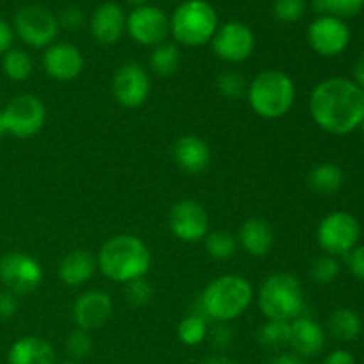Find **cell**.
<instances>
[{
	"mask_svg": "<svg viewBox=\"0 0 364 364\" xmlns=\"http://www.w3.org/2000/svg\"><path fill=\"white\" fill-rule=\"evenodd\" d=\"M217 91L220 96L228 100H242L247 96V87L249 82L245 80V77L238 71H223V73L217 77Z\"/></svg>",
	"mask_w": 364,
	"mask_h": 364,
	"instance_id": "4dcf8cb0",
	"label": "cell"
},
{
	"mask_svg": "<svg viewBox=\"0 0 364 364\" xmlns=\"http://www.w3.org/2000/svg\"><path fill=\"white\" fill-rule=\"evenodd\" d=\"M181 63V52L174 43H160L153 46L149 53V70L159 77H171L178 71Z\"/></svg>",
	"mask_w": 364,
	"mask_h": 364,
	"instance_id": "484cf974",
	"label": "cell"
},
{
	"mask_svg": "<svg viewBox=\"0 0 364 364\" xmlns=\"http://www.w3.org/2000/svg\"><path fill=\"white\" fill-rule=\"evenodd\" d=\"M340 276V263L334 256L322 255L311 263V277L318 284H331Z\"/></svg>",
	"mask_w": 364,
	"mask_h": 364,
	"instance_id": "836d02e7",
	"label": "cell"
},
{
	"mask_svg": "<svg viewBox=\"0 0 364 364\" xmlns=\"http://www.w3.org/2000/svg\"><path fill=\"white\" fill-rule=\"evenodd\" d=\"M176 166L187 174H201L212 162V151L206 141L198 135H183L176 141L173 149Z\"/></svg>",
	"mask_w": 364,
	"mask_h": 364,
	"instance_id": "ffe728a7",
	"label": "cell"
},
{
	"mask_svg": "<svg viewBox=\"0 0 364 364\" xmlns=\"http://www.w3.org/2000/svg\"><path fill=\"white\" fill-rule=\"evenodd\" d=\"M345 174L338 164L323 162L313 167L308 174V185L318 194H334L343 187Z\"/></svg>",
	"mask_w": 364,
	"mask_h": 364,
	"instance_id": "cb8c5ba5",
	"label": "cell"
},
{
	"mask_svg": "<svg viewBox=\"0 0 364 364\" xmlns=\"http://www.w3.org/2000/svg\"><path fill=\"white\" fill-rule=\"evenodd\" d=\"M258 306L267 320L291 322L299 318L304 311V291L301 281L290 272L272 274L259 287Z\"/></svg>",
	"mask_w": 364,
	"mask_h": 364,
	"instance_id": "8992f818",
	"label": "cell"
},
{
	"mask_svg": "<svg viewBox=\"0 0 364 364\" xmlns=\"http://www.w3.org/2000/svg\"><path fill=\"white\" fill-rule=\"evenodd\" d=\"M96 263L107 279L127 284L146 277L151 267V252L141 238L123 233L109 238L102 245Z\"/></svg>",
	"mask_w": 364,
	"mask_h": 364,
	"instance_id": "7a4b0ae2",
	"label": "cell"
},
{
	"mask_svg": "<svg viewBox=\"0 0 364 364\" xmlns=\"http://www.w3.org/2000/svg\"><path fill=\"white\" fill-rule=\"evenodd\" d=\"M151 92V78L146 68L137 63H127L116 70L112 77L114 100L124 109L144 105Z\"/></svg>",
	"mask_w": 364,
	"mask_h": 364,
	"instance_id": "4fadbf2b",
	"label": "cell"
},
{
	"mask_svg": "<svg viewBox=\"0 0 364 364\" xmlns=\"http://www.w3.org/2000/svg\"><path fill=\"white\" fill-rule=\"evenodd\" d=\"M127 32L137 45L153 48L166 41L171 34L169 16L166 11L151 4L135 7L130 14H127Z\"/></svg>",
	"mask_w": 364,
	"mask_h": 364,
	"instance_id": "7c38bea8",
	"label": "cell"
},
{
	"mask_svg": "<svg viewBox=\"0 0 364 364\" xmlns=\"http://www.w3.org/2000/svg\"><path fill=\"white\" fill-rule=\"evenodd\" d=\"M255 290L249 279L238 274H224L210 281L199 297L198 308L206 320L230 323L252 304Z\"/></svg>",
	"mask_w": 364,
	"mask_h": 364,
	"instance_id": "3957f363",
	"label": "cell"
},
{
	"mask_svg": "<svg viewBox=\"0 0 364 364\" xmlns=\"http://www.w3.org/2000/svg\"><path fill=\"white\" fill-rule=\"evenodd\" d=\"M288 340H290V322L267 320L258 331V341L263 347L279 348L288 345Z\"/></svg>",
	"mask_w": 364,
	"mask_h": 364,
	"instance_id": "f546056e",
	"label": "cell"
},
{
	"mask_svg": "<svg viewBox=\"0 0 364 364\" xmlns=\"http://www.w3.org/2000/svg\"><path fill=\"white\" fill-rule=\"evenodd\" d=\"M66 352L75 363L87 359L92 352V338L89 331L75 329L66 338Z\"/></svg>",
	"mask_w": 364,
	"mask_h": 364,
	"instance_id": "d6a6232c",
	"label": "cell"
},
{
	"mask_svg": "<svg viewBox=\"0 0 364 364\" xmlns=\"http://www.w3.org/2000/svg\"><path fill=\"white\" fill-rule=\"evenodd\" d=\"M7 134L20 139L34 137L46 123V107L38 96L18 95L7 102L2 110Z\"/></svg>",
	"mask_w": 364,
	"mask_h": 364,
	"instance_id": "9c48e42d",
	"label": "cell"
},
{
	"mask_svg": "<svg viewBox=\"0 0 364 364\" xmlns=\"http://www.w3.org/2000/svg\"><path fill=\"white\" fill-rule=\"evenodd\" d=\"M114 311L110 295L103 290L84 291L73 304V320L77 329L95 331L105 326Z\"/></svg>",
	"mask_w": 364,
	"mask_h": 364,
	"instance_id": "ac0fdd59",
	"label": "cell"
},
{
	"mask_svg": "<svg viewBox=\"0 0 364 364\" xmlns=\"http://www.w3.org/2000/svg\"><path fill=\"white\" fill-rule=\"evenodd\" d=\"M199 364H235L233 361H231L228 355L224 354H213V355H208V358L203 359L201 363Z\"/></svg>",
	"mask_w": 364,
	"mask_h": 364,
	"instance_id": "f6af8a7d",
	"label": "cell"
},
{
	"mask_svg": "<svg viewBox=\"0 0 364 364\" xmlns=\"http://www.w3.org/2000/svg\"><path fill=\"white\" fill-rule=\"evenodd\" d=\"M57 21H59V28H64V31H78V28L84 25L85 16L82 13V9L78 7L70 6V7H64L59 14H57Z\"/></svg>",
	"mask_w": 364,
	"mask_h": 364,
	"instance_id": "8d00e7d4",
	"label": "cell"
},
{
	"mask_svg": "<svg viewBox=\"0 0 364 364\" xmlns=\"http://www.w3.org/2000/svg\"><path fill=\"white\" fill-rule=\"evenodd\" d=\"M345 258L352 276L364 281V245H355Z\"/></svg>",
	"mask_w": 364,
	"mask_h": 364,
	"instance_id": "f35d334b",
	"label": "cell"
},
{
	"mask_svg": "<svg viewBox=\"0 0 364 364\" xmlns=\"http://www.w3.org/2000/svg\"><path fill=\"white\" fill-rule=\"evenodd\" d=\"M210 43H212L213 53L220 60L230 64H240L245 63L255 52L256 38L249 25L238 20H231L224 25H219Z\"/></svg>",
	"mask_w": 364,
	"mask_h": 364,
	"instance_id": "8fae6325",
	"label": "cell"
},
{
	"mask_svg": "<svg viewBox=\"0 0 364 364\" xmlns=\"http://www.w3.org/2000/svg\"><path fill=\"white\" fill-rule=\"evenodd\" d=\"M352 73H354V78H352V80H354L355 84H358L359 87H361L364 91V53L361 57H359L358 60H355Z\"/></svg>",
	"mask_w": 364,
	"mask_h": 364,
	"instance_id": "7bdbcfd3",
	"label": "cell"
},
{
	"mask_svg": "<svg viewBox=\"0 0 364 364\" xmlns=\"http://www.w3.org/2000/svg\"><path fill=\"white\" fill-rule=\"evenodd\" d=\"M210 341L217 350H226L233 341V329L224 322H215L212 329H208Z\"/></svg>",
	"mask_w": 364,
	"mask_h": 364,
	"instance_id": "74e56055",
	"label": "cell"
},
{
	"mask_svg": "<svg viewBox=\"0 0 364 364\" xmlns=\"http://www.w3.org/2000/svg\"><path fill=\"white\" fill-rule=\"evenodd\" d=\"M89 31L98 45H116L127 32V13L117 2L100 4L91 14Z\"/></svg>",
	"mask_w": 364,
	"mask_h": 364,
	"instance_id": "e0dca14e",
	"label": "cell"
},
{
	"mask_svg": "<svg viewBox=\"0 0 364 364\" xmlns=\"http://www.w3.org/2000/svg\"><path fill=\"white\" fill-rule=\"evenodd\" d=\"M208 320L201 313L194 311L185 316L178 326V338L187 347H196L201 345L208 338Z\"/></svg>",
	"mask_w": 364,
	"mask_h": 364,
	"instance_id": "83f0119b",
	"label": "cell"
},
{
	"mask_svg": "<svg viewBox=\"0 0 364 364\" xmlns=\"http://www.w3.org/2000/svg\"><path fill=\"white\" fill-rule=\"evenodd\" d=\"M169 230L178 240L196 244L210 233V219L206 210L192 199H181L169 212Z\"/></svg>",
	"mask_w": 364,
	"mask_h": 364,
	"instance_id": "9a60e30c",
	"label": "cell"
},
{
	"mask_svg": "<svg viewBox=\"0 0 364 364\" xmlns=\"http://www.w3.org/2000/svg\"><path fill=\"white\" fill-rule=\"evenodd\" d=\"M297 96L294 80L281 70H265L247 87L249 107L263 119H281L291 110Z\"/></svg>",
	"mask_w": 364,
	"mask_h": 364,
	"instance_id": "277c9868",
	"label": "cell"
},
{
	"mask_svg": "<svg viewBox=\"0 0 364 364\" xmlns=\"http://www.w3.org/2000/svg\"><path fill=\"white\" fill-rule=\"evenodd\" d=\"M238 244L252 258H263L274 247V231L269 220L262 217H251L242 224L238 231Z\"/></svg>",
	"mask_w": 364,
	"mask_h": 364,
	"instance_id": "44dd1931",
	"label": "cell"
},
{
	"mask_svg": "<svg viewBox=\"0 0 364 364\" xmlns=\"http://www.w3.org/2000/svg\"><path fill=\"white\" fill-rule=\"evenodd\" d=\"M308 9L306 0H274L272 13L274 18L281 23H295L301 20Z\"/></svg>",
	"mask_w": 364,
	"mask_h": 364,
	"instance_id": "1f68e13d",
	"label": "cell"
},
{
	"mask_svg": "<svg viewBox=\"0 0 364 364\" xmlns=\"http://www.w3.org/2000/svg\"><path fill=\"white\" fill-rule=\"evenodd\" d=\"M270 364H308V363H306L304 358H301V355L297 354H281L277 355V358Z\"/></svg>",
	"mask_w": 364,
	"mask_h": 364,
	"instance_id": "ee69618b",
	"label": "cell"
},
{
	"mask_svg": "<svg viewBox=\"0 0 364 364\" xmlns=\"http://www.w3.org/2000/svg\"><path fill=\"white\" fill-rule=\"evenodd\" d=\"M308 43L318 55L336 57L347 50L350 43V28L345 20L323 14L313 20L308 27Z\"/></svg>",
	"mask_w": 364,
	"mask_h": 364,
	"instance_id": "5bb4252c",
	"label": "cell"
},
{
	"mask_svg": "<svg viewBox=\"0 0 364 364\" xmlns=\"http://www.w3.org/2000/svg\"><path fill=\"white\" fill-rule=\"evenodd\" d=\"M361 237L359 220L352 213L336 210L323 217L316 230V240L329 256H347L358 245Z\"/></svg>",
	"mask_w": 364,
	"mask_h": 364,
	"instance_id": "ba28073f",
	"label": "cell"
},
{
	"mask_svg": "<svg viewBox=\"0 0 364 364\" xmlns=\"http://www.w3.org/2000/svg\"><path fill=\"white\" fill-rule=\"evenodd\" d=\"M205 249L210 255V258L226 262L237 255L238 240L228 231H212L205 237Z\"/></svg>",
	"mask_w": 364,
	"mask_h": 364,
	"instance_id": "f1b7e54d",
	"label": "cell"
},
{
	"mask_svg": "<svg viewBox=\"0 0 364 364\" xmlns=\"http://www.w3.org/2000/svg\"><path fill=\"white\" fill-rule=\"evenodd\" d=\"M96 267H98V263H96V258L92 252L84 251V249H77V251H71L70 255H66L60 259L59 279L66 287L78 288L95 276Z\"/></svg>",
	"mask_w": 364,
	"mask_h": 364,
	"instance_id": "603a6c76",
	"label": "cell"
},
{
	"mask_svg": "<svg viewBox=\"0 0 364 364\" xmlns=\"http://www.w3.org/2000/svg\"><path fill=\"white\" fill-rule=\"evenodd\" d=\"M4 134H7V130H6V121H4V114L2 110H0V137H2Z\"/></svg>",
	"mask_w": 364,
	"mask_h": 364,
	"instance_id": "7dc6e473",
	"label": "cell"
},
{
	"mask_svg": "<svg viewBox=\"0 0 364 364\" xmlns=\"http://www.w3.org/2000/svg\"><path fill=\"white\" fill-rule=\"evenodd\" d=\"M364 7V0H326L327 14L340 20L358 16Z\"/></svg>",
	"mask_w": 364,
	"mask_h": 364,
	"instance_id": "d590c367",
	"label": "cell"
},
{
	"mask_svg": "<svg viewBox=\"0 0 364 364\" xmlns=\"http://www.w3.org/2000/svg\"><path fill=\"white\" fill-rule=\"evenodd\" d=\"M13 43H14L13 25H11L9 21L4 20V18H0V55L9 52V50L13 48Z\"/></svg>",
	"mask_w": 364,
	"mask_h": 364,
	"instance_id": "60d3db41",
	"label": "cell"
},
{
	"mask_svg": "<svg viewBox=\"0 0 364 364\" xmlns=\"http://www.w3.org/2000/svg\"><path fill=\"white\" fill-rule=\"evenodd\" d=\"M18 311L16 295L11 294L9 290L0 291V320L13 318Z\"/></svg>",
	"mask_w": 364,
	"mask_h": 364,
	"instance_id": "ab89813d",
	"label": "cell"
},
{
	"mask_svg": "<svg viewBox=\"0 0 364 364\" xmlns=\"http://www.w3.org/2000/svg\"><path fill=\"white\" fill-rule=\"evenodd\" d=\"M309 114L316 127L327 134H352L364 119V91L350 78H326L313 89Z\"/></svg>",
	"mask_w": 364,
	"mask_h": 364,
	"instance_id": "6da1fadb",
	"label": "cell"
},
{
	"mask_svg": "<svg viewBox=\"0 0 364 364\" xmlns=\"http://www.w3.org/2000/svg\"><path fill=\"white\" fill-rule=\"evenodd\" d=\"M153 297V287L146 277H139V279L127 283V301L134 308H142L148 304Z\"/></svg>",
	"mask_w": 364,
	"mask_h": 364,
	"instance_id": "e575fe53",
	"label": "cell"
},
{
	"mask_svg": "<svg viewBox=\"0 0 364 364\" xmlns=\"http://www.w3.org/2000/svg\"><path fill=\"white\" fill-rule=\"evenodd\" d=\"M288 345L294 354L301 358H315L326 347V331L316 320L309 316H299L290 322V340Z\"/></svg>",
	"mask_w": 364,
	"mask_h": 364,
	"instance_id": "d6986e66",
	"label": "cell"
},
{
	"mask_svg": "<svg viewBox=\"0 0 364 364\" xmlns=\"http://www.w3.org/2000/svg\"><path fill=\"white\" fill-rule=\"evenodd\" d=\"M13 31L14 36H18L27 46L48 48L55 43L60 28L57 14L38 4H31L14 14Z\"/></svg>",
	"mask_w": 364,
	"mask_h": 364,
	"instance_id": "52a82bcc",
	"label": "cell"
},
{
	"mask_svg": "<svg viewBox=\"0 0 364 364\" xmlns=\"http://www.w3.org/2000/svg\"><path fill=\"white\" fill-rule=\"evenodd\" d=\"M127 2L130 4V6H134V9H135V7L148 6V4H149V0H127Z\"/></svg>",
	"mask_w": 364,
	"mask_h": 364,
	"instance_id": "bcb514c9",
	"label": "cell"
},
{
	"mask_svg": "<svg viewBox=\"0 0 364 364\" xmlns=\"http://www.w3.org/2000/svg\"><path fill=\"white\" fill-rule=\"evenodd\" d=\"M329 333L334 340L341 341V343H350V341L358 340L361 336L363 320L352 309H336L329 316Z\"/></svg>",
	"mask_w": 364,
	"mask_h": 364,
	"instance_id": "d4e9b609",
	"label": "cell"
},
{
	"mask_svg": "<svg viewBox=\"0 0 364 364\" xmlns=\"http://www.w3.org/2000/svg\"><path fill=\"white\" fill-rule=\"evenodd\" d=\"M34 70V63H32L31 55L23 50L11 48L2 55V71L9 80L13 82H23L27 80Z\"/></svg>",
	"mask_w": 364,
	"mask_h": 364,
	"instance_id": "4316f807",
	"label": "cell"
},
{
	"mask_svg": "<svg viewBox=\"0 0 364 364\" xmlns=\"http://www.w3.org/2000/svg\"><path fill=\"white\" fill-rule=\"evenodd\" d=\"M43 281V267L34 256L21 251L0 258V283L14 295L32 294Z\"/></svg>",
	"mask_w": 364,
	"mask_h": 364,
	"instance_id": "30bf717a",
	"label": "cell"
},
{
	"mask_svg": "<svg viewBox=\"0 0 364 364\" xmlns=\"http://www.w3.org/2000/svg\"><path fill=\"white\" fill-rule=\"evenodd\" d=\"M85 59L71 43H53L43 53V70L52 80L71 82L84 71Z\"/></svg>",
	"mask_w": 364,
	"mask_h": 364,
	"instance_id": "2e32d148",
	"label": "cell"
},
{
	"mask_svg": "<svg viewBox=\"0 0 364 364\" xmlns=\"http://www.w3.org/2000/svg\"><path fill=\"white\" fill-rule=\"evenodd\" d=\"M55 361L52 345L38 336L20 338L7 352V364H55Z\"/></svg>",
	"mask_w": 364,
	"mask_h": 364,
	"instance_id": "7402d4cb",
	"label": "cell"
},
{
	"mask_svg": "<svg viewBox=\"0 0 364 364\" xmlns=\"http://www.w3.org/2000/svg\"><path fill=\"white\" fill-rule=\"evenodd\" d=\"M322 364H355V359L348 350L338 348V350H333L331 354H327V358L323 359Z\"/></svg>",
	"mask_w": 364,
	"mask_h": 364,
	"instance_id": "b9f144b4",
	"label": "cell"
},
{
	"mask_svg": "<svg viewBox=\"0 0 364 364\" xmlns=\"http://www.w3.org/2000/svg\"><path fill=\"white\" fill-rule=\"evenodd\" d=\"M60 364H78V363H75V361H64V363H60Z\"/></svg>",
	"mask_w": 364,
	"mask_h": 364,
	"instance_id": "681fc988",
	"label": "cell"
},
{
	"mask_svg": "<svg viewBox=\"0 0 364 364\" xmlns=\"http://www.w3.org/2000/svg\"><path fill=\"white\" fill-rule=\"evenodd\" d=\"M169 21L174 41L188 48L210 43L219 28L217 11L208 0H181Z\"/></svg>",
	"mask_w": 364,
	"mask_h": 364,
	"instance_id": "5b68a950",
	"label": "cell"
},
{
	"mask_svg": "<svg viewBox=\"0 0 364 364\" xmlns=\"http://www.w3.org/2000/svg\"><path fill=\"white\" fill-rule=\"evenodd\" d=\"M359 130L363 132V135H364V119H363V123H361V127H359Z\"/></svg>",
	"mask_w": 364,
	"mask_h": 364,
	"instance_id": "c3c4849f",
	"label": "cell"
}]
</instances>
